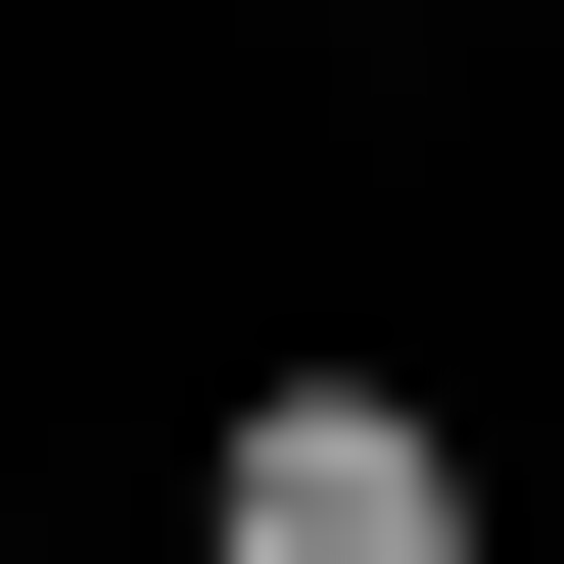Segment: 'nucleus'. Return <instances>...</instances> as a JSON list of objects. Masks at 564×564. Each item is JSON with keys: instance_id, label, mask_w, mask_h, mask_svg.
<instances>
[{"instance_id": "nucleus-1", "label": "nucleus", "mask_w": 564, "mask_h": 564, "mask_svg": "<svg viewBox=\"0 0 564 564\" xmlns=\"http://www.w3.org/2000/svg\"><path fill=\"white\" fill-rule=\"evenodd\" d=\"M188 564H518V470H470V377H377V329H329V377L188 423Z\"/></svg>"}]
</instances>
